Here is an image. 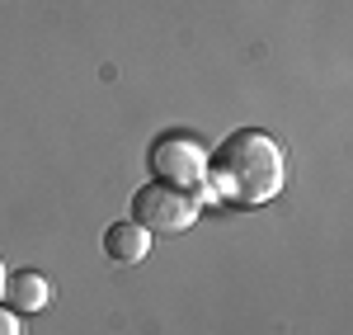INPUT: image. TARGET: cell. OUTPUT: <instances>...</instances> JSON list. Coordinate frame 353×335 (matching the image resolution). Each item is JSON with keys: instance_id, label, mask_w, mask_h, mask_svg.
Instances as JSON below:
<instances>
[{"instance_id": "cell-6", "label": "cell", "mask_w": 353, "mask_h": 335, "mask_svg": "<svg viewBox=\"0 0 353 335\" xmlns=\"http://www.w3.org/2000/svg\"><path fill=\"white\" fill-rule=\"evenodd\" d=\"M0 335H24V326L14 321V312H10V307H0Z\"/></svg>"}, {"instance_id": "cell-3", "label": "cell", "mask_w": 353, "mask_h": 335, "mask_svg": "<svg viewBox=\"0 0 353 335\" xmlns=\"http://www.w3.org/2000/svg\"><path fill=\"white\" fill-rule=\"evenodd\" d=\"M151 170L174 189H208V151L193 137H161L151 146Z\"/></svg>"}, {"instance_id": "cell-1", "label": "cell", "mask_w": 353, "mask_h": 335, "mask_svg": "<svg viewBox=\"0 0 353 335\" xmlns=\"http://www.w3.org/2000/svg\"><path fill=\"white\" fill-rule=\"evenodd\" d=\"M288 184V156L264 128H241L208 156V189L226 203L259 208L283 194Z\"/></svg>"}, {"instance_id": "cell-5", "label": "cell", "mask_w": 353, "mask_h": 335, "mask_svg": "<svg viewBox=\"0 0 353 335\" xmlns=\"http://www.w3.org/2000/svg\"><path fill=\"white\" fill-rule=\"evenodd\" d=\"M151 251V231L132 218H123V222H113L104 231V255H109L113 265H141Z\"/></svg>"}, {"instance_id": "cell-2", "label": "cell", "mask_w": 353, "mask_h": 335, "mask_svg": "<svg viewBox=\"0 0 353 335\" xmlns=\"http://www.w3.org/2000/svg\"><path fill=\"white\" fill-rule=\"evenodd\" d=\"M132 222H141L146 231H161V236H174V231H189L193 218H198V198L189 189H174L165 180H146L132 194Z\"/></svg>"}, {"instance_id": "cell-4", "label": "cell", "mask_w": 353, "mask_h": 335, "mask_svg": "<svg viewBox=\"0 0 353 335\" xmlns=\"http://www.w3.org/2000/svg\"><path fill=\"white\" fill-rule=\"evenodd\" d=\"M0 298H5V307L14 316H33V312H43L52 303V283L38 269H14V274H5V293Z\"/></svg>"}, {"instance_id": "cell-7", "label": "cell", "mask_w": 353, "mask_h": 335, "mask_svg": "<svg viewBox=\"0 0 353 335\" xmlns=\"http://www.w3.org/2000/svg\"><path fill=\"white\" fill-rule=\"evenodd\" d=\"M0 293H5V265H0Z\"/></svg>"}]
</instances>
